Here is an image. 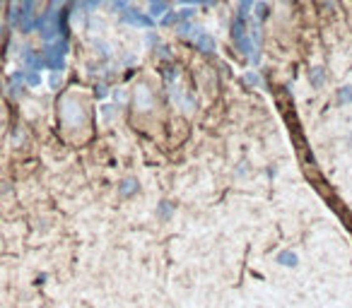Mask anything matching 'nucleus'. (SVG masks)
<instances>
[{
  "instance_id": "nucleus-1",
  "label": "nucleus",
  "mask_w": 352,
  "mask_h": 308,
  "mask_svg": "<svg viewBox=\"0 0 352 308\" xmlns=\"http://www.w3.org/2000/svg\"><path fill=\"white\" fill-rule=\"evenodd\" d=\"M65 55H68V41L65 37L56 39V41H51V44H46L44 46V51H41V58H44V68H49V70H63V65H65Z\"/></svg>"
},
{
  "instance_id": "nucleus-17",
  "label": "nucleus",
  "mask_w": 352,
  "mask_h": 308,
  "mask_svg": "<svg viewBox=\"0 0 352 308\" xmlns=\"http://www.w3.org/2000/svg\"><path fill=\"white\" fill-rule=\"evenodd\" d=\"M176 2H181V5H198V2H205V0H176Z\"/></svg>"
},
{
  "instance_id": "nucleus-18",
  "label": "nucleus",
  "mask_w": 352,
  "mask_h": 308,
  "mask_svg": "<svg viewBox=\"0 0 352 308\" xmlns=\"http://www.w3.org/2000/svg\"><path fill=\"white\" fill-rule=\"evenodd\" d=\"M97 2H104V0H97Z\"/></svg>"
},
{
  "instance_id": "nucleus-16",
  "label": "nucleus",
  "mask_w": 352,
  "mask_h": 308,
  "mask_svg": "<svg viewBox=\"0 0 352 308\" xmlns=\"http://www.w3.org/2000/svg\"><path fill=\"white\" fill-rule=\"evenodd\" d=\"M46 279H49V274H46V272H44V274H37L34 284H46Z\"/></svg>"
},
{
  "instance_id": "nucleus-9",
  "label": "nucleus",
  "mask_w": 352,
  "mask_h": 308,
  "mask_svg": "<svg viewBox=\"0 0 352 308\" xmlns=\"http://www.w3.org/2000/svg\"><path fill=\"white\" fill-rule=\"evenodd\" d=\"M164 12H169L167 0H150V17L159 19V17H164Z\"/></svg>"
},
{
  "instance_id": "nucleus-15",
  "label": "nucleus",
  "mask_w": 352,
  "mask_h": 308,
  "mask_svg": "<svg viewBox=\"0 0 352 308\" xmlns=\"http://www.w3.org/2000/svg\"><path fill=\"white\" fill-rule=\"evenodd\" d=\"M60 82H63V77L58 75V70H53V73H51V87L58 89V85H60Z\"/></svg>"
},
{
  "instance_id": "nucleus-14",
  "label": "nucleus",
  "mask_w": 352,
  "mask_h": 308,
  "mask_svg": "<svg viewBox=\"0 0 352 308\" xmlns=\"http://www.w3.org/2000/svg\"><path fill=\"white\" fill-rule=\"evenodd\" d=\"M246 82L253 85V87H260V77L256 73H246Z\"/></svg>"
},
{
  "instance_id": "nucleus-3",
  "label": "nucleus",
  "mask_w": 352,
  "mask_h": 308,
  "mask_svg": "<svg viewBox=\"0 0 352 308\" xmlns=\"http://www.w3.org/2000/svg\"><path fill=\"white\" fill-rule=\"evenodd\" d=\"M273 260H275L278 267H285V270H297V267H299V253L292 251V248H282V251H278Z\"/></svg>"
},
{
  "instance_id": "nucleus-12",
  "label": "nucleus",
  "mask_w": 352,
  "mask_h": 308,
  "mask_svg": "<svg viewBox=\"0 0 352 308\" xmlns=\"http://www.w3.org/2000/svg\"><path fill=\"white\" fill-rule=\"evenodd\" d=\"M309 75H311L309 80H311V85H314V87H321V85H323V68H314Z\"/></svg>"
},
{
  "instance_id": "nucleus-13",
  "label": "nucleus",
  "mask_w": 352,
  "mask_h": 308,
  "mask_svg": "<svg viewBox=\"0 0 352 308\" xmlns=\"http://www.w3.org/2000/svg\"><path fill=\"white\" fill-rule=\"evenodd\" d=\"M111 5H113V10H126V7H130V0H111Z\"/></svg>"
},
{
  "instance_id": "nucleus-10",
  "label": "nucleus",
  "mask_w": 352,
  "mask_h": 308,
  "mask_svg": "<svg viewBox=\"0 0 352 308\" xmlns=\"http://www.w3.org/2000/svg\"><path fill=\"white\" fill-rule=\"evenodd\" d=\"M335 96H338L335 101H338L340 106H343V104H352V85H343L340 89L335 91Z\"/></svg>"
},
{
  "instance_id": "nucleus-4",
  "label": "nucleus",
  "mask_w": 352,
  "mask_h": 308,
  "mask_svg": "<svg viewBox=\"0 0 352 308\" xmlns=\"http://www.w3.org/2000/svg\"><path fill=\"white\" fill-rule=\"evenodd\" d=\"M138 193H140V183H138L135 176H123V178L118 181V195L123 200L135 198Z\"/></svg>"
},
{
  "instance_id": "nucleus-6",
  "label": "nucleus",
  "mask_w": 352,
  "mask_h": 308,
  "mask_svg": "<svg viewBox=\"0 0 352 308\" xmlns=\"http://www.w3.org/2000/svg\"><path fill=\"white\" fill-rule=\"evenodd\" d=\"M193 44H196V48L203 51V53H215V51H217V41L210 37V34H205V32H201L198 37L193 39Z\"/></svg>"
},
{
  "instance_id": "nucleus-5",
  "label": "nucleus",
  "mask_w": 352,
  "mask_h": 308,
  "mask_svg": "<svg viewBox=\"0 0 352 308\" xmlns=\"http://www.w3.org/2000/svg\"><path fill=\"white\" fill-rule=\"evenodd\" d=\"M174 212H176V205L171 202V200H159L157 202V207H154V217L159 219L162 224H167V221H171L174 219Z\"/></svg>"
},
{
  "instance_id": "nucleus-11",
  "label": "nucleus",
  "mask_w": 352,
  "mask_h": 308,
  "mask_svg": "<svg viewBox=\"0 0 352 308\" xmlns=\"http://www.w3.org/2000/svg\"><path fill=\"white\" fill-rule=\"evenodd\" d=\"M253 2H256V0H239L237 15H244V17H249V15L253 12Z\"/></svg>"
},
{
  "instance_id": "nucleus-7",
  "label": "nucleus",
  "mask_w": 352,
  "mask_h": 308,
  "mask_svg": "<svg viewBox=\"0 0 352 308\" xmlns=\"http://www.w3.org/2000/svg\"><path fill=\"white\" fill-rule=\"evenodd\" d=\"M135 104L140 106V109H150L152 106V94L145 85H140L138 89H135Z\"/></svg>"
},
{
  "instance_id": "nucleus-8",
  "label": "nucleus",
  "mask_w": 352,
  "mask_h": 308,
  "mask_svg": "<svg viewBox=\"0 0 352 308\" xmlns=\"http://www.w3.org/2000/svg\"><path fill=\"white\" fill-rule=\"evenodd\" d=\"M22 19V0H10V10H7V22L12 27H19Z\"/></svg>"
},
{
  "instance_id": "nucleus-2",
  "label": "nucleus",
  "mask_w": 352,
  "mask_h": 308,
  "mask_svg": "<svg viewBox=\"0 0 352 308\" xmlns=\"http://www.w3.org/2000/svg\"><path fill=\"white\" fill-rule=\"evenodd\" d=\"M121 22H126L130 27H140V29H150V27L154 24V19L150 17V15H143V12H138V10H133V7L121 10Z\"/></svg>"
}]
</instances>
